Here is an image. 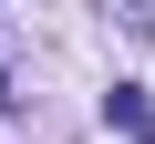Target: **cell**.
<instances>
[{"instance_id":"cell-1","label":"cell","mask_w":155,"mask_h":144,"mask_svg":"<svg viewBox=\"0 0 155 144\" xmlns=\"http://www.w3.org/2000/svg\"><path fill=\"white\" fill-rule=\"evenodd\" d=\"M104 124H124V134H145V83H114V93H104Z\"/></svg>"},{"instance_id":"cell-2","label":"cell","mask_w":155,"mask_h":144,"mask_svg":"<svg viewBox=\"0 0 155 144\" xmlns=\"http://www.w3.org/2000/svg\"><path fill=\"white\" fill-rule=\"evenodd\" d=\"M0 103H11V93H0Z\"/></svg>"}]
</instances>
